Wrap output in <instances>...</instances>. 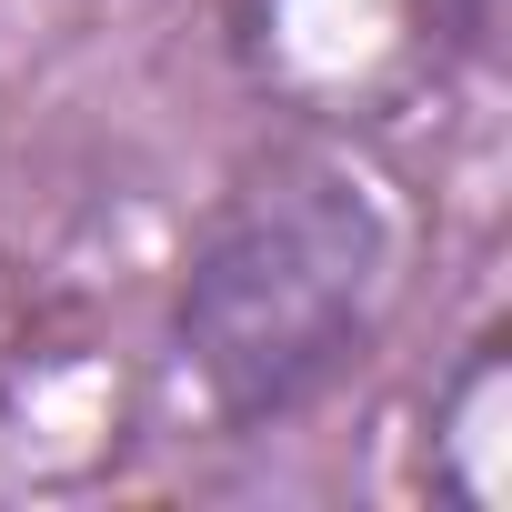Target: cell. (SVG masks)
Instances as JSON below:
<instances>
[{
    "label": "cell",
    "mask_w": 512,
    "mask_h": 512,
    "mask_svg": "<svg viewBox=\"0 0 512 512\" xmlns=\"http://www.w3.org/2000/svg\"><path fill=\"white\" fill-rule=\"evenodd\" d=\"M402 282L412 201L362 131L322 121L221 191L171 302V372L211 432H262L382 342Z\"/></svg>",
    "instance_id": "6da1fadb"
},
{
    "label": "cell",
    "mask_w": 512,
    "mask_h": 512,
    "mask_svg": "<svg viewBox=\"0 0 512 512\" xmlns=\"http://www.w3.org/2000/svg\"><path fill=\"white\" fill-rule=\"evenodd\" d=\"M452 41V0H251L262 81H282L312 121H372L382 91L422 81Z\"/></svg>",
    "instance_id": "7a4b0ae2"
},
{
    "label": "cell",
    "mask_w": 512,
    "mask_h": 512,
    "mask_svg": "<svg viewBox=\"0 0 512 512\" xmlns=\"http://www.w3.org/2000/svg\"><path fill=\"white\" fill-rule=\"evenodd\" d=\"M502 422H512V382H502V342L482 332V342L452 362V382L432 392V492L492 512V502H502V472H512Z\"/></svg>",
    "instance_id": "3957f363"
}]
</instances>
